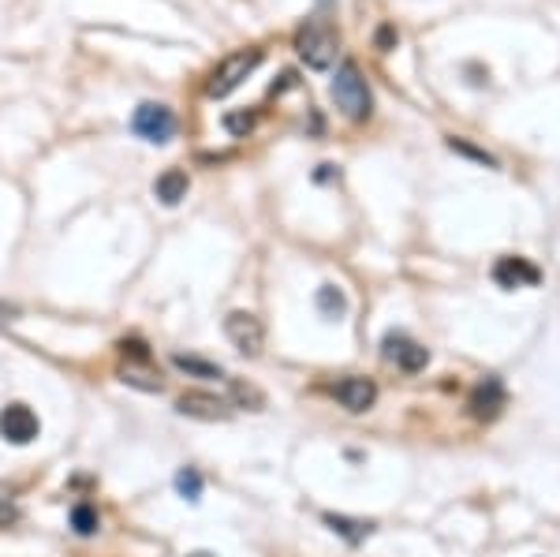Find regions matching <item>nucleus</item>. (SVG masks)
I'll return each instance as SVG.
<instances>
[{"label": "nucleus", "instance_id": "obj_1", "mask_svg": "<svg viewBox=\"0 0 560 557\" xmlns=\"http://www.w3.org/2000/svg\"><path fill=\"white\" fill-rule=\"evenodd\" d=\"M333 101H336V109L344 113L348 120H367L370 109H374V98H370V86L363 79V71H359L351 60H344L336 68V76H333Z\"/></svg>", "mask_w": 560, "mask_h": 557}, {"label": "nucleus", "instance_id": "obj_2", "mask_svg": "<svg viewBox=\"0 0 560 557\" xmlns=\"http://www.w3.org/2000/svg\"><path fill=\"white\" fill-rule=\"evenodd\" d=\"M262 57H265V52H262L258 45L240 49V52H228V57L209 71V79H206V94H209V98H228L232 90H240L250 76H255V68L262 64Z\"/></svg>", "mask_w": 560, "mask_h": 557}, {"label": "nucleus", "instance_id": "obj_3", "mask_svg": "<svg viewBox=\"0 0 560 557\" xmlns=\"http://www.w3.org/2000/svg\"><path fill=\"white\" fill-rule=\"evenodd\" d=\"M296 52L303 57L306 68L325 71V68L336 60V34L325 27L321 20H306V23L296 30Z\"/></svg>", "mask_w": 560, "mask_h": 557}, {"label": "nucleus", "instance_id": "obj_4", "mask_svg": "<svg viewBox=\"0 0 560 557\" xmlns=\"http://www.w3.org/2000/svg\"><path fill=\"white\" fill-rule=\"evenodd\" d=\"M131 131L142 139V142H154V147H165V142L176 135V116L169 105L161 101H142L135 116H131Z\"/></svg>", "mask_w": 560, "mask_h": 557}, {"label": "nucleus", "instance_id": "obj_5", "mask_svg": "<svg viewBox=\"0 0 560 557\" xmlns=\"http://www.w3.org/2000/svg\"><path fill=\"white\" fill-rule=\"evenodd\" d=\"M225 337L232 340V348L250 355V359L262 355V348H265V326H262V318L250 314V311H232L225 318Z\"/></svg>", "mask_w": 560, "mask_h": 557}, {"label": "nucleus", "instance_id": "obj_6", "mask_svg": "<svg viewBox=\"0 0 560 557\" xmlns=\"http://www.w3.org/2000/svg\"><path fill=\"white\" fill-rule=\"evenodd\" d=\"M38 434H42V423H38V416H34L27 404H8L4 411H0V438H4V442L30 445Z\"/></svg>", "mask_w": 560, "mask_h": 557}, {"label": "nucleus", "instance_id": "obj_7", "mask_svg": "<svg viewBox=\"0 0 560 557\" xmlns=\"http://www.w3.org/2000/svg\"><path fill=\"white\" fill-rule=\"evenodd\" d=\"M333 397H336V404L340 408H348V411H367V408H374V401H377V386L370 382V378H359V374H348V378H340V382H333Z\"/></svg>", "mask_w": 560, "mask_h": 557}, {"label": "nucleus", "instance_id": "obj_8", "mask_svg": "<svg viewBox=\"0 0 560 557\" xmlns=\"http://www.w3.org/2000/svg\"><path fill=\"white\" fill-rule=\"evenodd\" d=\"M385 359L396 363L400 370L414 374V370H422L430 363V352L419 345V340H411L407 333H389L385 337Z\"/></svg>", "mask_w": 560, "mask_h": 557}, {"label": "nucleus", "instance_id": "obj_9", "mask_svg": "<svg viewBox=\"0 0 560 557\" xmlns=\"http://www.w3.org/2000/svg\"><path fill=\"white\" fill-rule=\"evenodd\" d=\"M176 411L187 419H206V423H221L232 416V404L221 397H209V393H184L176 401Z\"/></svg>", "mask_w": 560, "mask_h": 557}, {"label": "nucleus", "instance_id": "obj_10", "mask_svg": "<svg viewBox=\"0 0 560 557\" xmlns=\"http://www.w3.org/2000/svg\"><path fill=\"white\" fill-rule=\"evenodd\" d=\"M172 367L176 370H184L187 378H202V382H221L225 378V367L221 363H213V359H202V355H184V352H176L172 355Z\"/></svg>", "mask_w": 560, "mask_h": 557}, {"label": "nucleus", "instance_id": "obj_11", "mask_svg": "<svg viewBox=\"0 0 560 557\" xmlns=\"http://www.w3.org/2000/svg\"><path fill=\"white\" fill-rule=\"evenodd\" d=\"M493 277H497V284H504V289H519V284L538 281V269L531 262H523V259H501Z\"/></svg>", "mask_w": 560, "mask_h": 557}, {"label": "nucleus", "instance_id": "obj_12", "mask_svg": "<svg viewBox=\"0 0 560 557\" xmlns=\"http://www.w3.org/2000/svg\"><path fill=\"white\" fill-rule=\"evenodd\" d=\"M471 408H475V416L478 419H493L497 411L504 408V389L497 378H485L475 393H471Z\"/></svg>", "mask_w": 560, "mask_h": 557}, {"label": "nucleus", "instance_id": "obj_13", "mask_svg": "<svg viewBox=\"0 0 560 557\" xmlns=\"http://www.w3.org/2000/svg\"><path fill=\"white\" fill-rule=\"evenodd\" d=\"M154 195L165 206H176V203H184L187 199V172H179V169H169V172H161L157 176V184H154Z\"/></svg>", "mask_w": 560, "mask_h": 557}, {"label": "nucleus", "instance_id": "obj_14", "mask_svg": "<svg viewBox=\"0 0 560 557\" xmlns=\"http://www.w3.org/2000/svg\"><path fill=\"white\" fill-rule=\"evenodd\" d=\"M325 524H329L336 535H344L348 538V543H363V538L374 531V524H370V520H351V516H325Z\"/></svg>", "mask_w": 560, "mask_h": 557}, {"label": "nucleus", "instance_id": "obj_15", "mask_svg": "<svg viewBox=\"0 0 560 557\" xmlns=\"http://www.w3.org/2000/svg\"><path fill=\"white\" fill-rule=\"evenodd\" d=\"M318 307H321V314L336 318V314L348 311V299H344V292H340L336 284H321V289H318Z\"/></svg>", "mask_w": 560, "mask_h": 557}, {"label": "nucleus", "instance_id": "obj_16", "mask_svg": "<svg viewBox=\"0 0 560 557\" xmlns=\"http://www.w3.org/2000/svg\"><path fill=\"white\" fill-rule=\"evenodd\" d=\"M176 490H179V497L198 501V497H202V475H198L194 468H184L176 475Z\"/></svg>", "mask_w": 560, "mask_h": 557}, {"label": "nucleus", "instance_id": "obj_17", "mask_svg": "<svg viewBox=\"0 0 560 557\" xmlns=\"http://www.w3.org/2000/svg\"><path fill=\"white\" fill-rule=\"evenodd\" d=\"M232 401L243 404V408H250V411H262V408H265L262 393H258L255 386H243V382H232Z\"/></svg>", "mask_w": 560, "mask_h": 557}, {"label": "nucleus", "instance_id": "obj_18", "mask_svg": "<svg viewBox=\"0 0 560 557\" xmlns=\"http://www.w3.org/2000/svg\"><path fill=\"white\" fill-rule=\"evenodd\" d=\"M98 524H101V520H98V513L90 509V505H75V509H71V528H75L79 535H94Z\"/></svg>", "mask_w": 560, "mask_h": 557}, {"label": "nucleus", "instance_id": "obj_19", "mask_svg": "<svg viewBox=\"0 0 560 557\" xmlns=\"http://www.w3.org/2000/svg\"><path fill=\"white\" fill-rule=\"evenodd\" d=\"M120 382H123V386H135V389H150V393L165 389V386H161V378H154V374H142V370H131V367L120 370Z\"/></svg>", "mask_w": 560, "mask_h": 557}, {"label": "nucleus", "instance_id": "obj_20", "mask_svg": "<svg viewBox=\"0 0 560 557\" xmlns=\"http://www.w3.org/2000/svg\"><path fill=\"white\" fill-rule=\"evenodd\" d=\"M255 120H258V113H247V109H240V113H225V128H228L232 135H247L250 128H255Z\"/></svg>", "mask_w": 560, "mask_h": 557}, {"label": "nucleus", "instance_id": "obj_21", "mask_svg": "<svg viewBox=\"0 0 560 557\" xmlns=\"http://www.w3.org/2000/svg\"><path fill=\"white\" fill-rule=\"evenodd\" d=\"M120 355L123 359H135V363H142V367L154 363V355H150V348L142 345V340H120Z\"/></svg>", "mask_w": 560, "mask_h": 557}, {"label": "nucleus", "instance_id": "obj_22", "mask_svg": "<svg viewBox=\"0 0 560 557\" xmlns=\"http://www.w3.org/2000/svg\"><path fill=\"white\" fill-rule=\"evenodd\" d=\"M448 147H453L456 154H467V157H475V161H482V165H497V161H493L490 154H485V150H475V147H467V142H463V139H453V142H448Z\"/></svg>", "mask_w": 560, "mask_h": 557}, {"label": "nucleus", "instance_id": "obj_23", "mask_svg": "<svg viewBox=\"0 0 560 557\" xmlns=\"http://www.w3.org/2000/svg\"><path fill=\"white\" fill-rule=\"evenodd\" d=\"M15 516H20V513H15V509L8 505V501H0V528H4V524H12Z\"/></svg>", "mask_w": 560, "mask_h": 557}, {"label": "nucleus", "instance_id": "obj_24", "mask_svg": "<svg viewBox=\"0 0 560 557\" xmlns=\"http://www.w3.org/2000/svg\"><path fill=\"white\" fill-rule=\"evenodd\" d=\"M392 38H396V34H392V27H385L382 34H377V45H382V49H385V45H392Z\"/></svg>", "mask_w": 560, "mask_h": 557}, {"label": "nucleus", "instance_id": "obj_25", "mask_svg": "<svg viewBox=\"0 0 560 557\" xmlns=\"http://www.w3.org/2000/svg\"><path fill=\"white\" fill-rule=\"evenodd\" d=\"M191 557H213V553H191Z\"/></svg>", "mask_w": 560, "mask_h": 557}]
</instances>
